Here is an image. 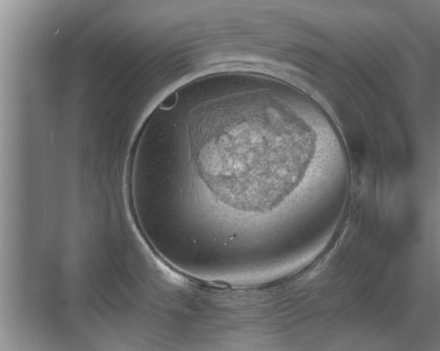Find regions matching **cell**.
I'll return each instance as SVG.
<instances>
[{"instance_id": "cell-1", "label": "cell", "mask_w": 440, "mask_h": 351, "mask_svg": "<svg viewBox=\"0 0 440 351\" xmlns=\"http://www.w3.org/2000/svg\"><path fill=\"white\" fill-rule=\"evenodd\" d=\"M276 92L262 87L212 100L187 120L195 173L217 201L235 210L267 208L288 180L286 107Z\"/></svg>"}]
</instances>
